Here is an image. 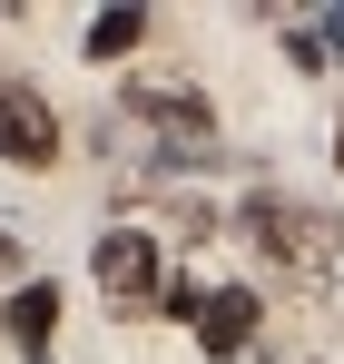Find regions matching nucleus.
Instances as JSON below:
<instances>
[{"mask_svg": "<svg viewBox=\"0 0 344 364\" xmlns=\"http://www.w3.org/2000/svg\"><path fill=\"white\" fill-rule=\"evenodd\" d=\"M30 364H50V355H30Z\"/></svg>", "mask_w": 344, "mask_h": 364, "instance_id": "7", "label": "nucleus"}, {"mask_svg": "<svg viewBox=\"0 0 344 364\" xmlns=\"http://www.w3.org/2000/svg\"><path fill=\"white\" fill-rule=\"evenodd\" d=\"M148 30H158V10H89V30H79V60H99V69H118V60H138L148 50Z\"/></svg>", "mask_w": 344, "mask_h": 364, "instance_id": "6", "label": "nucleus"}, {"mask_svg": "<svg viewBox=\"0 0 344 364\" xmlns=\"http://www.w3.org/2000/svg\"><path fill=\"white\" fill-rule=\"evenodd\" d=\"M266 315H276V296H266L256 276H217L207 315L187 325V335H197V364H246L256 345H266Z\"/></svg>", "mask_w": 344, "mask_h": 364, "instance_id": "4", "label": "nucleus"}, {"mask_svg": "<svg viewBox=\"0 0 344 364\" xmlns=\"http://www.w3.org/2000/svg\"><path fill=\"white\" fill-rule=\"evenodd\" d=\"M168 286H177V256H168V237H158V217L99 227V246H89V296L109 305V325H158V315H168Z\"/></svg>", "mask_w": 344, "mask_h": 364, "instance_id": "2", "label": "nucleus"}, {"mask_svg": "<svg viewBox=\"0 0 344 364\" xmlns=\"http://www.w3.org/2000/svg\"><path fill=\"white\" fill-rule=\"evenodd\" d=\"M59 158H69V119H59V99L40 89V79L0 69V168H20V178H50Z\"/></svg>", "mask_w": 344, "mask_h": 364, "instance_id": "3", "label": "nucleus"}, {"mask_svg": "<svg viewBox=\"0 0 344 364\" xmlns=\"http://www.w3.org/2000/svg\"><path fill=\"white\" fill-rule=\"evenodd\" d=\"M59 315H69V296H59V276H10V296H0V335H10V355H50Z\"/></svg>", "mask_w": 344, "mask_h": 364, "instance_id": "5", "label": "nucleus"}, {"mask_svg": "<svg viewBox=\"0 0 344 364\" xmlns=\"http://www.w3.org/2000/svg\"><path fill=\"white\" fill-rule=\"evenodd\" d=\"M236 246L256 256V286H325L344 276V217L305 207V197H246L236 207Z\"/></svg>", "mask_w": 344, "mask_h": 364, "instance_id": "1", "label": "nucleus"}]
</instances>
